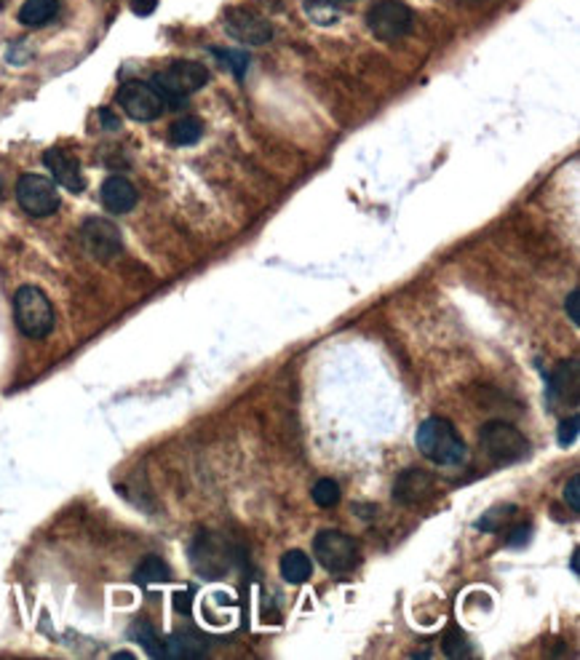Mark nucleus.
I'll return each mask as SVG.
<instances>
[{
  "label": "nucleus",
  "mask_w": 580,
  "mask_h": 660,
  "mask_svg": "<svg viewBox=\"0 0 580 660\" xmlns=\"http://www.w3.org/2000/svg\"><path fill=\"white\" fill-rule=\"evenodd\" d=\"M415 444H417L420 454L426 460H431L434 465L455 468V465H463L465 457H468L465 441L461 439V434L455 431V426L447 418L423 420V426L417 428Z\"/></svg>",
  "instance_id": "obj_1"
},
{
  "label": "nucleus",
  "mask_w": 580,
  "mask_h": 660,
  "mask_svg": "<svg viewBox=\"0 0 580 660\" xmlns=\"http://www.w3.org/2000/svg\"><path fill=\"white\" fill-rule=\"evenodd\" d=\"M153 89L163 97L166 102V110H177L190 94L201 92L207 84H209V70L198 62H190V59H177L171 62L169 67L158 70L153 75Z\"/></svg>",
  "instance_id": "obj_2"
},
{
  "label": "nucleus",
  "mask_w": 580,
  "mask_h": 660,
  "mask_svg": "<svg viewBox=\"0 0 580 660\" xmlns=\"http://www.w3.org/2000/svg\"><path fill=\"white\" fill-rule=\"evenodd\" d=\"M13 321L30 339H43L54 331L57 313L51 300L38 286H22L13 295Z\"/></svg>",
  "instance_id": "obj_3"
},
{
  "label": "nucleus",
  "mask_w": 580,
  "mask_h": 660,
  "mask_svg": "<svg viewBox=\"0 0 580 660\" xmlns=\"http://www.w3.org/2000/svg\"><path fill=\"white\" fill-rule=\"evenodd\" d=\"M412 8L401 0H380L366 11V27L382 43L401 40L412 30Z\"/></svg>",
  "instance_id": "obj_4"
},
{
  "label": "nucleus",
  "mask_w": 580,
  "mask_h": 660,
  "mask_svg": "<svg viewBox=\"0 0 580 660\" xmlns=\"http://www.w3.org/2000/svg\"><path fill=\"white\" fill-rule=\"evenodd\" d=\"M479 441L495 462H519L530 454V441L524 434L503 420H492L481 428Z\"/></svg>",
  "instance_id": "obj_5"
},
{
  "label": "nucleus",
  "mask_w": 580,
  "mask_h": 660,
  "mask_svg": "<svg viewBox=\"0 0 580 660\" xmlns=\"http://www.w3.org/2000/svg\"><path fill=\"white\" fill-rule=\"evenodd\" d=\"M16 204L30 217H51L59 209L57 182L43 174H24L16 182Z\"/></svg>",
  "instance_id": "obj_6"
},
{
  "label": "nucleus",
  "mask_w": 580,
  "mask_h": 660,
  "mask_svg": "<svg viewBox=\"0 0 580 660\" xmlns=\"http://www.w3.org/2000/svg\"><path fill=\"white\" fill-rule=\"evenodd\" d=\"M313 556L327 572L346 575L358 564V543L340 530H324L313 541Z\"/></svg>",
  "instance_id": "obj_7"
},
{
  "label": "nucleus",
  "mask_w": 580,
  "mask_h": 660,
  "mask_svg": "<svg viewBox=\"0 0 580 660\" xmlns=\"http://www.w3.org/2000/svg\"><path fill=\"white\" fill-rule=\"evenodd\" d=\"M116 100L118 105L123 108V112L131 120H139V123L158 120L166 112L163 97L153 89V84H145V81H128V84H123L118 89Z\"/></svg>",
  "instance_id": "obj_8"
},
{
  "label": "nucleus",
  "mask_w": 580,
  "mask_h": 660,
  "mask_svg": "<svg viewBox=\"0 0 580 660\" xmlns=\"http://www.w3.org/2000/svg\"><path fill=\"white\" fill-rule=\"evenodd\" d=\"M223 24L233 40L249 43V46H262L273 38V24L254 8L246 5H233L225 11Z\"/></svg>",
  "instance_id": "obj_9"
},
{
  "label": "nucleus",
  "mask_w": 580,
  "mask_h": 660,
  "mask_svg": "<svg viewBox=\"0 0 580 660\" xmlns=\"http://www.w3.org/2000/svg\"><path fill=\"white\" fill-rule=\"evenodd\" d=\"M81 241H83V249L100 262L113 260L123 249V238H120L118 224L105 220V217H89L83 222L81 224Z\"/></svg>",
  "instance_id": "obj_10"
},
{
  "label": "nucleus",
  "mask_w": 580,
  "mask_h": 660,
  "mask_svg": "<svg viewBox=\"0 0 580 660\" xmlns=\"http://www.w3.org/2000/svg\"><path fill=\"white\" fill-rule=\"evenodd\" d=\"M434 492H436L434 476L420 471V468H407L393 481V500L399 506H420V503L431 500Z\"/></svg>",
  "instance_id": "obj_11"
},
{
  "label": "nucleus",
  "mask_w": 580,
  "mask_h": 660,
  "mask_svg": "<svg viewBox=\"0 0 580 660\" xmlns=\"http://www.w3.org/2000/svg\"><path fill=\"white\" fill-rule=\"evenodd\" d=\"M43 166L51 172L54 182L67 188L70 193H81L86 188V180H83V172H81V161L62 150V147H51L43 153Z\"/></svg>",
  "instance_id": "obj_12"
},
{
  "label": "nucleus",
  "mask_w": 580,
  "mask_h": 660,
  "mask_svg": "<svg viewBox=\"0 0 580 660\" xmlns=\"http://www.w3.org/2000/svg\"><path fill=\"white\" fill-rule=\"evenodd\" d=\"M100 198H102V207L110 215H128L136 207L139 193H136V188L126 177H108L102 182Z\"/></svg>",
  "instance_id": "obj_13"
},
{
  "label": "nucleus",
  "mask_w": 580,
  "mask_h": 660,
  "mask_svg": "<svg viewBox=\"0 0 580 660\" xmlns=\"http://www.w3.org/2000/svg\"><path fill=\"white\" fill-rule=\"evenodd\" d=\"M204 656H207V642L190 631H182L161 642L158 658H204Z\"/></svg>",
  "instance_id": "obj_14"
},
{
  "label": "nucleus",
  "mask_w": 580,
  "mask_h": 660,
  "mask_svg": "<svg viewBox=\"0 0 580 660\" xmlns=\"http://www.w3.org/2000/svg\"><path fill=\"white\" fill-rule=\"evenodd\" d=\"M278 569H281V577L292 585H300V583H308L311 575H313V561L308 553L303 550H286L278 561Z\"/></svg>",
  "instance_id": "obj_15"
},
{
  "label": "nucleus",
  "mask_w": 580,
  "mask_h": 660,
  "mask_svg": "<svg viewBox=\"0 0 580 660\" xmlns=\"http://www.w3.org/2000/svg\"><path fill=\"white\" fill-rule=\"evenodd\" d=\"M59 13V0H24L19 8V22L24 27H43Z\"/></svg>",
  "instance_id": "obj_16"
},
{
  "label": "nucleus",
  "mask_w": 580,
  "mask_h": 660,
  "mask_svg": "<svg viewBox=\"0 0 580 660\" xmlns=\"http://www.w3.org/2000/svg\"><path fill=\"white\" fill-rule=\"evenodd\" d=\"M567 391H573L578 396V361H570V364H562L554 377H551V385H549V399L557 401H567Z\"/></svg>",
  "instance_id": "obj_17"
},
{
  "label": "nucleus",
  "mask_w": 580,
  "mask_h": 660,
  "mask_svg": "<svg viewBox=\"0 0 580 660\" xmlns=\"http://www.w3.org/2000/svg\"><path fill=\"white\" fill-rule=\"evenodd\" d=\"M171 577L169 564L161 556H145L139 561V567L134 569V583L139 585H150V583H166Z\"/></svg>",
  "instance_id": "obj_18"
},
{
  "label": "nucleus",
  "mask_w": 580,
  "mask_h": 660,
  "mask_svg": "<svg viewBox=\"0 0 580 660\" xmlns=\"http://www.w3.org/2000/svg\"><path fill=\"white\" fill-rule=\"evenodd\" d=\"M201 136H204V123L198 118H193V115H185V118L174 120L171 128H169V139L174 145H182V147L196 145Z\"/></svg>",
  "instance_id": "obj_19"
},
{
  "label": "nucleus",
  "mask_w": 580,
  "mask_h": 660,
  "mask_svg": "<svg viewBox=\"0 0 580 660\" xmlns=\"http://www.w3.org/2000/svg\"><path fill=\"white\" fill-rule=\"evenodd\" d=\"M311 497L319 508H335L340 503V484L335 479H319L311 489Z\"/></svg>",
  "instance_id": "obj_20"
},
{
  "label": "nucleus",
  "mask_w": 580,
  "mask_h": 660,
  "mask_svg": "<svg viewBox=\"0 0 580 660\" xmlns=\"http://www.w3.org/2000/svg\"><path fill=\"white\" fill-rule=\"evenodd\" d=\"M128 637H131V639H136V642H139V645L147 650V656H153V658H158V656H161V639H158L155 629H153L147 620H136V623L131 626Z\"/></svg>",
  "instance_id": "obj_21"
},
{
  "label": "nucleus",
  "mask_w": 580,
  "mask_h": 660,
  "mask_svg": "<svg viewBox=\"0 0 580 660\" xmlns=\"http://www.w3.org/2000/svg\"><path fill=\"white\" fill-rule=\"evenodd\" d=\"M212 54L223 62V67L231 70L238 81H241L243 73L249 70V57H246V51H238V48H212Z\"/></svg>",
  "instance_id": "obj_22"
},
{
  "label": "nucleus",
  "mask_w": 580,
  "mask_h": 660,
  "mask_svg": "<svg viewBox=\"0 0 580 660\" xmlns=\"http://www.w3.org/2000/svg\"><path fill=\"white\" fill-rule=\"evenodd\" d=\"M514 506H503V508H492L489 514H484L479 522H476V527L479 530H484V532H495V530H500L511 516H514Z\"/></svg>",
  "instance_id": "obj_23"
},
{
  "label": "nucleus",
  "mask_w": 580,
  "mask_h": 660,
  "mask_svg": "<svg viewBox=\"0 0 580 660\" xmlns=\"http://www.w3.org/2000/svg\"><path fill=\"white\" fill-rule=\"evenodd\" d=\"M305 13L316 22V24H335L338 22V5L321 3V0H308L305 3Z\"/></svg>",
  "instance_id": "obj_24"
},
{
  "label": "nucleus",
  "mask_w": 580,
  "mask_h": 660,
  "mask_svg": "<svg viewBox=\"0 0 580 660\" xmlns=\"http://www.w3.org/2000/svg\"><path fill=\"white\" fill-rule=\"evenodd\" d=\"M444 653L450 658H465V656H470V645H468V637H465L463 631H450L444 637Z\"/></svg>",
  "instance_id": "obj_25"
},
{
  "label": "nucleus",
  "mask_w": 580,
  "mask_h": 660,
  "mask_svg": "<svg viewBox=\"0 0 580 660\" xmlns=\"http://www.w3.org/2000/svg\"><path fill=\"white\" fill-rule=\"evenodd\" d=\"M576 439H578V415H573L570 420H565L559 426V436H557L559 446H570Z\"/></svg>",
  "instance_id": "obj_26"
},
{
  "label": "nucleus",
  "mask_w": 580,
  "mask_h": 660,
  "mask_svg": "<svg viewBox=\"0 0 580 660\" xmlns=\"http://www.w3.org/2000/svg\"><path fill=\"white\" fill-rule=\"evenodd\" d=\"M580 476L576 473V476H570V481L565 484V500H567V506L578 514L580 511Z\"/></svg>",
  "instance_id": "obj_27"
},
{
  "label": "nucleus",
  "mask_w": 580,
  "mask_h": 660,
  "mask_svg": "<svg viewBox=\"0 0 580 660\" xmlns=\"http://www.w3.org/2000/svg\"><path fill=\"white\" fill-rule=\"evenodd\" d=\"M530 535H532V527H530V524H524V527L511 530V535L505 538V543H508V546H524V543L530 541Z\"/></svg>",
  "instance_id": "obj_28"
},
{
  "label": "nucleus",
  "mask_w": 580,
  "mask_h": 660,
  "mask_svg": "<svg viewBox=\"0 0 580 660\" xmlns=\"http://www.w3.org/2000/svg\"><path fill=\"white\" fill-rule=\"evenodd\" d=\"M578 289H573L570 292V297H567V303H565V311H567V316H570V321H573V327H580V313H578Z\"/></svg>",
  "instance_id": "obj_29"
},
{
  "label": "nucleus",
  "mask_w": 580,
  "mask_h": 660,
  "mask_svg": "<svg viewBox=\"0 0 580 660\" xmlns=\"http://www.w3.org/2000/svg\"><path fill=\"white\" fill-rule=\"evenodd\" d=\"M158 8V0H131V11L136 16H150Z\"/></svg>",
  "instance_id": "obj_30"
},
{
  "label": "nucleus",
  "mask_w": 580,
  "mask_h": 660,
  "mask_svg": "<svg viewBox=\"0 0 580 660\" xmlns=\"http://www.w3.org/2000/svg\"><path fill=\"white\" fill-rule=\"evenodd\" d=\"M100 118H102V123H105V128H110V131H116V128H120V120H118L116 115H113V112L108 110V108H102V110H100Z\"/></svg>",
  "instance_id": "obj_31"
},
{
  "label": "nucleus",
  "mask_w": 580,
  "mask_h": 660,
  "mask_svg": "<svg viewBox=\"0 0 580 660\" xmlns=\"http://www.w3.org/2000/svg\"><path fill=\"white\" fill-rule=\"evenodd\" d=\"M174 607L180 612H190V594H177L174 596Z\"/></svg>",
  "instance_id": "obj_32"
},
{
  "label": "nucleus",
  "mask_w": 580,
  "mask_h": 660,
  "mask_svg": "<svg viewBox=\"0 0 580 660\" xmlns=\"http://www.w3.org/2000/svg\"><path fill=\"white\" fill-rule=\"evenodd\" d=\"M321 3H330V5H338L340 8V5H348L353 0H321Z\"/></svg>",
  "instance_id": "obj_33"
},
{
  "label": "nucleus",
  "mask_w": 580,
  "mask_h": 660,
  "mask_svg": "<svg viewBox=\"0 0 580 660\" xmlns=\"http://www.w3.org/2000/svg\"><path fill=\"white\" fill-rule=\"evenodd\" d=\"M573 572H578V550L573 553Z\"/></svg>",
  "instance_id": "obj_34"
},
{
  "label": "nucleus",
  "mask_w": 580,
  "mask_h": 660,
  "mask_svg": "<svg viewBox=\"0 0 580 660\" xmlns=\"http://www.w3.org/2000/svg\"><path fill=\"white\" fill-rule=\"evenodd\" d=\"M458 3H465V5H476V3H484V0H458Z\"/></svg>",
  "instance_id": "obj_35"
},
{
  "label": "nucleus",
  "mask_w": 580,
  "mask_h": 660,
  "mask_svg": "<svg viewBox=\"0 0 580 660\" xmlns=\"http://www.w3.org/2000/svg\"><path fill=\"white\" fill-rule=\"evenodd\" d=\"M0 5H3V0H0Z\"/></svg>",
  "instance_id": "obj_36"
}]
</instances>
